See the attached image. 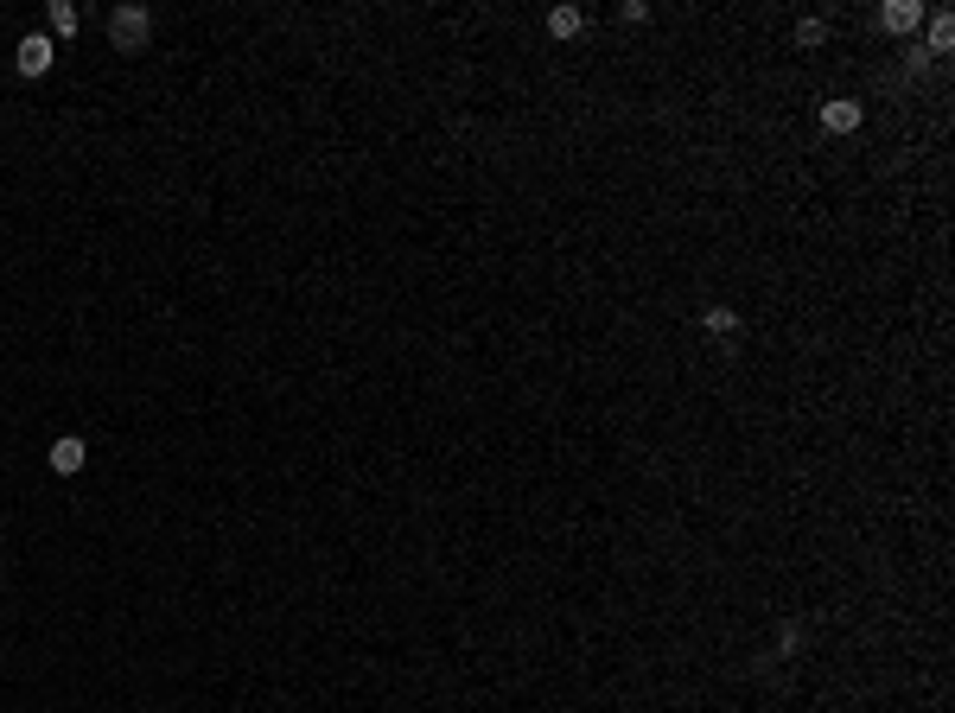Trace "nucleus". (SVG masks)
<instances>
[{
	"instance_id": "obj_1",
	"label": "nucleus",
	"mask_w": 955,
	"mask_h": 713,
	"mask_svg": "<svg viewBox=\"0 0 955 713\" xmlns=\"http://www.w3.org/2000/svg\"><path fill=\"white\" fill-rule=\"evenodd\" d=\"M109 39H115V51H141L153 39V13L147 7H115L109 13Z\"/></svg>"
},
{
	"instance_id": "obj_2",
	"label": "nucleus",
	"mask_w": 955,
	"mask_h": 713,
	"mask_svg": "<svg viewBox=\"0 0 955 713\" xmlns=\"http://www.w3.org/2000/svg\"><path fill=\"white\" fill-rule=\"evenodd\" d=\"M51 58H58V51H51V32H26V39L13 45V64H20V77H45Z\"/></svg>"
},
{
	"instance_id": "obj_3",
	"label": "nucleus",
	"mask_w": 955,
	"mask_h": 713,
	"mask_svg": "<svg viewBox=\"0 0 955 713\" xmlns=\"http://www.w3.org/2000/svg\"><path fill=\"white\" fill-rule=\"evenodd\" d=\"M83 465H90V446H83L77 433H64V440H51V472H58V478H77Z\"/></svg>"
},
{
	"instance_id": "obj_4",
	"label": "nucleus",
	"mask_w": 955,
	"mask_h": 713,
	"mask_svg": "<svg viewBox=\"0 0 955 713\" xmlns=\"http://www.w3.org/2000/svg\"><path fill=\"white\" fill-rule=\"evenodd\" d=\"M860 121H866V109H860L854 96H835V102H822V128H828V134H854Z\"/></svg>"
},
{
	"instance_id": "obj_5",
	"label": "nucleus",
	"mask_w": 955,
	"mask_h": 713,
	"mask_svg": "<svg viewBox=\"0 0 955 713\" xmlns=\"http://www.w3.org/2000/svg\"><path fill=\"white\" fill-rule=\"evenodd\" d=\"M879 26H885V32H917V26H924V0H885V7H879Z\"/></svg>"
},
{
	"instance_id": "obj_6",
	"label": "nucleus",
	"mask_w": 955,
	"mask_h": 713,
	"mask_svg": "<svg viewBox=\"0 0 955 713\" xmlns=\"http://www.w3.org/2000/svg\"><path fill=\"white\" fill-rule=\"evenodd\" d=\"M580 26H586L580 7H554L548 13V39H580Z\"/></svg>"
},
{
	"instance_id": "obj_7",
	"label": "nucleus",
	"mask_w": 955,
	"mask_h": 713,
	"mask_svg": "<svg viewBox=\"0 0 955 713\" xmlns=\"http://www.w3.org/2000/svg\"><path fill=\"white\" fill-rule=\"evenodd\" d=\"M924 20H930V45H924V51L936 58V51L955 45V13H924Z\"/></svg>"
},
{
	"instance_id": "obj_8",
	"label": "nucleus",
	"mask_w": 955,
	"mask_h": 713,
	"mask_svg": "<svg viewBox=\"0 0 955 713\" xmlns=\"http://www.w3.org/2000/svg\"><path fill=\"white\" fill-rule=\"evenodd\" d=\"M45 20H51V32H58V39H71V32L83 26V13L71 7V0H51V13H45Z\"/></svg>"
},
{
	"instance_id": "obj_9",
	"label": "nucleus",
	"mask_w": 955,
	"mask_h": 713,
	"mask_svg": "<svg viewBox=\"0 0 955 713\" xmlns=\"http://www.w3.org/2000/svg\"><path fill=\"white\" fill-rule=\"evenodd\" d=\"M701 325H707L714 338H733V332H739V312H733V306H707V312H701Z\"/></svg>"
},
{
	"instance_id": "obj_10",
	"label": "nucleus",
	"mask_w": 955,
	"mask_h": 713,
	"mask_svg": "<svg viewBox=\"0 0 955 713\" xmlns=\"http://www.w3.org/2000/svg\"><path fill=\"white\" fill-rule=\"evenodd\" d=\"M822 39H828V20H796V45H809V51H815Z\"/></svg>"
},
{
	"instance_id": "obj_11",
	"label": "nucleus",
	"mask_w": 955,
	"mask_h": 713,
	"mask_svg": "<svg viewBox=\"0 0 955 713\" xmlns=\"http://www.w3.org/2000/svg\"><path fill=\"white\" fill-rule=\"evenodd\" d=\"M905 71H911V77H924V71H930V51H924V45H911V51H905Z\"/></svg>"
}]
</instances>
